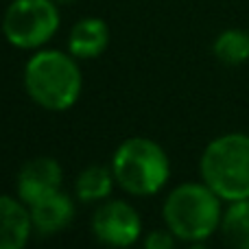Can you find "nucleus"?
I'll return each mask as SVG.
<instances>
[{
    "mask_svg": "<svg viewBox=\"0 0 249 249\" xmlns=\"http://www.w3.org/2000/svg\"><path fill=\"white\" fill-rule=\"evenodd\" d=\"M81 68L70 53L39 48L24 66V90L44 109H70L81 96Z\"/></svg>",
    "mask_w": 249,
    "mask_h": 249,
    "instance_id": "nucleus-1",
    "label": "nucleus"
},
{
    "mask_svg": "<svg viewBox=\"0 0 249 249\" xmlns=\"http://www.w3.org/2000/svg\"><path fill=\"white\" fill-rule=\"evenodd\" d=\"M162 216L177 238L188 243L206 241L221 228V197L208 184H181L166 197Z\"/></svg>",
    "mask_w": 249,
    "mask_h": 249,
    "instance_id": "nucleus-2",
    "label": "nucleus"
},
{
    "mask_svg": "<svg viewBox=\"0 0 249 249\" xmlns=\"http://www.w3.org/2000/svg\"><path fill=\"white\" fill-rule=\"evenodd\" d=\"M116 184L133 197H151L166 186L171 160L158 142L149 138H129L112 155Z\"/></svg>",
    "mask_w": 249,
    "mask_h": 249,
    "instance_id": "nucleus-3",
    "label": "nucleus"
},
{
    "mask_svg": "<svg viewBox=\"0 0 249 249\" xmlns=\"http://www.w3.org/2000/svg\"><path fill=\"white\" fill-rule=\"evenodd\" d=\"M201 177L223 201L249 199V136L225 133L201 155Z\"/></svg>",
    "mask_w": 249,
    "mask_h": 249,
    "instance_id": "nucleus-4",
    "label": "nucleus"
},
{
    "mask_svg": "<svg viewBox=\"0 0 249 249\" xmlns=\"http://www.w3.org/2000/svg\"><path fill=\"white\" fill-rule=\"evenodd\" d=\"M59 29L55 0H13L2 16V35L11 46L39 51Z\"/></svg>",
    "mask_w": 249,
    "mask_h": 249,
    "instance_id": "nucleus-5",
    "label": "nucleus"
},
{
    "mask_svg": "<svg viewBox=\"0 0 249 249\" xmlns=\"http://www.w3.org/2000/svg\"><path fill=\"white\" fill-rule=\"evenodd\" d=\"M140 214L127 201H105L92 214V234L105 247H131L140 238Z\"/></svg>",
    "mask_w": 249,
    "mask_h": 249,
    "instance_id": "nucleus-6",
    "label": "nucleus"
},
{
    "mask_svg": "<svg viewBox=\"0 0 249 249\" xmlns=\"http://www.w3.org/2000/svg\"><path fill=\"white\" fill-rule=\"evenodd\" d=\"M64 171L55 158H33L18 173V199L33 206L35 201L61 190Z\"/></svg>",
    "mask_w": 249,
    "mask_h": 249,
    "instance_id": "nucleus-7",
    "label": "nucleus"
},
{
    "mask_svg": "<svg viewBox=\"0 0 249 249\" xmlns=\"http://www.w3.org/2000/svg\"><path fill=\"white\" fill-rule=\"evenodd\" d=\"M31 210L22 199L0 195V249H24L31 238Z\"/></svg>",
    "mask_w": 249,
    "mask_h": 249,
    "instance_id": "nucleus-8",
    "label": "nucleus"
},
{
    "mask_svg": "<svg viewBox=\"0 0 249 249\" xmlns=\"http://www.w3.org/2000/svg\"><path fill=\"white\" fill-rule=\"evenodd\" d=\"M29 210L33 230L44 236L66 230L74 219V201L61 190L35 201L33 206H29Z\"/></svg>",
    "mask_w": 249,
    "mask_h": 249,
    "instance_id": "nucleus-9",
    "label": "nucleus"
},
{
    "mask_svg": "<svg viewBox=\"0 0 249 249\" xmlns=\"http://www.w3.org/2000/svg\"><path fill=\"white\" fill-rule=\"evenodd\" d=\"M109 44V29L101 18H83L70 29L68 53L74 59H94Z\"/></svg>",
    "mask_w": 249,
    "mask_h": 249,
    "instance_id": "nucleus-10",
    "label": "nucleus"
},
{
    "mask_svg": "<svg viewBox=\"0 0 249 249\" xmlns=\"http://www.w3.org/2000/svg\"><path fill=\"white\" fill-rule=\"evenodd\" d=\"M116 184V177L112 173V166H99V164H92V166L83 168L79 173L77 181H74V193H77L79 201L86 203H94V201H103L112 195V188Z\"/></svg>",
    "mask_w": 249,
    "mask_h": 249,
    "instance_id": "nucleus-11",
    "label": "nucleus"
},
{
    "mask_svg": "<svg viewBox=\"0 0 249 249\" xmlns=\"http://www.w3.org/2000/svg\"><path fill=\"white\" fill-rule=\"evenodd\" d=\"M219 230L230 249H249V199L230 201Z\"/></svg>",
    "mask_w": 249,
    "mask_h": 249,
    "instance_id": "nucleus-12",
    "label": "nucleus"
},
{
    "mask_svg": "<svg viewBox=\"0 0 249 249\" xmlns=\"http://www.w3.org/2000/svg\"><path fill=\"white\" fill-rule=\"evenodd\" d=\"M214 57L225 66H241L249 59V33L241 29H228L214 39Z\"/></svg>",
    "mask_w": 249,
    "mask_h": 249,
    "instance_id": "nucleus-13",
    "label": "nucleus"
},
{
    "mask_svg": "<svg viewBox=\"0 0 249 249\" xmlns=\"http://www.w3.org/2000/svg\"><path fill=\"white\" fill-rule=\"evenodd\" d=\"M175 234L171 230H153L146 234L144 238V249H175Z\"/></svg>",
    "mask_w": 249,
    "mask_h": 249,
    "instance_id": "nucleus-14",
    "label": "nucleus"
},
{
    "mask_svg": "<svg viewBox=\"0 0 249 249\" xmlns=\"http://www.w3.org/2000/svg\"><path fill=\"white\" fill-rule=\"evenodd\" d=\"M188 249H208V247L203 245V241H199V243H193V245H190Z\"/></svg>",
    "mask_w": 249,
    "mask_h": 249,
    "instance_id": "nucleus-15",
    "label": "nucleus"
},
{
    "mask_svg": "<svg viewBox=\"0 0 249 249\" xmlns=\"http://www.w3.org/2000/svg\"><path fill=\"white\" fill-rule=\"evenodd\" d=\"M55 2H57V4H72L74 0H55Z\"/></svg>",
    "mask_w": 249,
    "mask_h": 249,
    "instance_id": "nucleus-16",
    "label": "nucleus"
},
{
    "mask_svg": "<svg viewBox=\"0 0 249 249\" xmlns=\"http://www.w3.org/2000/svg\"><path fill=\"white\" fill-rule=\"evenodd\" d=\"M123 249H129V247H123Z\"/></svg>",
    "mask_w": 249,
    "mask_h": 249,
    "instance_id": "nucleus-17",
    "label": "nucleus"
}]
</instances>
